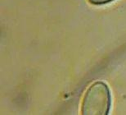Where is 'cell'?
<instances>
[{
    "instance_id": "2",
    "label": "cell",
    "mask_w": 126,
    "mask_h": 115,
    "mask_svg": "<svg viewBox=\"0 0 126 115\" xmlns=\"http://www.w3.org/2000/svg\"><path fill=\"white\" fill-rule=\"evenodd\" d=\"M89 2V3H91L93 5H102L110 2L114 0H88Z\"/></svg>"
},
{
    "instance_id": "1",
    "label": "cell",
    "mask_w": 126,
    "mask_h": 115,
    "mask_svg": "<svg viewBox=\"0 0 126 115\" xmlns=\"http://www.w3.org/2000/svg\"><path fill=\"white\" fill-rule=\"evenodd\" d=\"M110 105L111 96L108 86L103 81H96L84 93L81 104V114L107 115Z\"/></svg>"
}]
</instances>
